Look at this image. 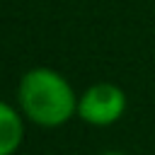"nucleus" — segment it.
<instances>
[{
  "instance_id": "7ed1b4c3",
  "label": "nucleus",
  "mask_w": 155,
  "mask_h": 155,
  "mask_svg": "<svg viewBox=\"0 0 155 155\" xmlns=\"http://www.w3.org/2000/svg\"><path fill=\"white\" fill-rule=\"evenodd\" d=\"M24 140V116L19 107L0 99V155H15Z\"/></svg>"
},
{
  "instance_id": "20e7f679",
  "label": "nucleus",
  "mask_w": 155,
  "mask_h": 155,
  "mask_svg": "<svg viewBox=\"0 0 155 155\" xmlns=\"http://www.w3.org/2000/svg\"><path fill=\"white\" fill-rule=\"evenodd\" d=\"M99 155H126V153H121V150H104V153H99Z\"/></svg>"
},
{
  "instance_id": "f03ea898",
  "label": "nucleus",
  "mask_w": 155,
  "mask_h": 155,
  "mask_svg": "<svg viewBox=\"0 0 155 155\" xmlns=\"http://www.w3.org/2000/svg\"><path fill=\"white\" fill-rule=\"evenodd\" d=\"M126 104V92L116 82H94L78 99V119L90 126L107 128L124 116Z\"/></svg>"
},
{
  "instance_id": "f257e3e1",
  "label": "nucleus",
  "mask_w": 155,
  "mask_h": 155,
  "mask_svg": "<svg viewBox=\"0 0 155 155\" xmlns=\"http://www.w3.org/2000/svg\"><path fill=\"white\" fill-rule=\"evenodd\" d=\"M78 99L65 75L53 68H29L17 85V107L27 121L41 128H58L78 116Z\"/></svg>"
}]
</instances>
